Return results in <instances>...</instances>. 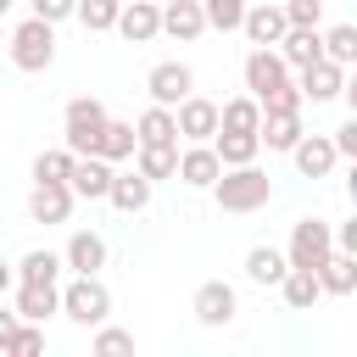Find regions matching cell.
I'll return each instance as SVG.
<instances>
[{"label": "cell", "mask_w": 357, "mask_h": 357, "mask_svg": "<svg viewBox=\"0 0 357 357\" xmlns=\"http://www.w3.org/2000/svg\"><path fill=\"white\" fill-rule=\"evenodd\" d=\"M134 139L139 145H178V123H173V106H145L139 117H134Z\"/></svg>", "instance_id": "obj_23"}, {"label": "cell", "mask_w": 357, "mask_h": 357, "mask_svg": "<svg viewBox=\"0 0 357 357\" xmlns=\"http://www.w3.org/2000/svg\"><path fill=\"white\" fill-rule=\"evenodd\" d=\"M61 312L78 324V329H95L112 318V290L100 273H73V284L61 290Z\"/></svg>", "instance_id": "obj_4"}, {"label": "cell", "mask_w": 357, "mask_h": 357, "mask_svg": "<svg viewBox=\"0 0 357 357\" xmlns=\"http://www.w3.org/2000/svg\"><path fill=\"white\" fill-rule=\"evenodd\" d=\"M134 145H139V139H134V123L106 117V128H100V139H95V156H106V162L117 167V162H128V156H134Z\"/></svg>", "instance_id": "obj_26"}, {"label": "cell", "mask_w": 357, "mask_h": 357, "mask_svg": "<svg viewBox=\"0 0 357 357\" xmlns=\"http://www.w3.org/2000/svg\"><path fill=\"white\" fill-rule=\"evenodd\" d=\"M284 268H290V262H284L279 245H251V251H245V279H251V284H279Z\"/></svg>", "instance_id": "obj_29"}, {"label": "cell", "mask_w": 357, "mask_h": 357, "mask_svg": "<svg viewBox=\"0 0 357 357\" xmlns=\"http://www.w3.org/2000/svg\"><path fill=\"white\" fill-rule=\"evenodd\" d=\"M324 56H329L335 67H351V61H357V28H351V22H335V28L324 33Z\"/></svg>", "instance_id": "obj_33"}, {"label": "cell", "mask_w": 357, "mask_h": 357, "mask_svg": "<svg viewBox=\"0 0 357 357\" xmlns=\"http://www.w3.org/2000/svg\"><path fill=\"white\" fill-rule=\"evenodd\" d=\"M173 123H178V139H190V145H201V139H212L218 134V100H206V95H184L178 106H173Z\"/></svg>", "instance_id": "obj_10"}, {"label": "cell", "mask_w": 357, "mask_h": 357, "mask_svg": "<svg viewBox=\"0 0 357 357\" xmlns=\"http://www.w3.org/2000/svg\"><path fill=\"white\" fill-rule=\"evenodd\" d=\"M6 11H11V0H0V17H6Z\"/></svg>", "instance_id": "obj_45"}, {"label": "cell", "mask_w": 357, "mask_h": 357, "mask_svg": "<svg viewBox=\"0 0 357 357\" xmlns=\"http://www.w3.org/2000/svg\"><path fill=\"white\" fill-rule=\"evenodd\" d=\"M335 251V223H324V218H296V229H290V245H284V262L290 268H318L324 257Z\"/></svg>", "instance_id": "obj_5"}, {"label": "cell", "mask_w": 357, "mask_h": 357, "mask_svg": "<svg viewBox=\"0 0 357 357\" xmlns=\"http://www.w3.org/2000/svg\"><path fill=\"white\" fill-rule=\"evenodd\" d=\"M17 324H22V318H17V312H6V307H0V351H6V340H11V335H17Z\"/></svg>", "instance_id": "obj_43"}, {"label": "cell", "mask_w": 357, "mask_h": 357, "mask_svg": "<svg viewBox=\"0 0 357 357\" xmlns=\"http://www.w3.org/2000/svg\"><path fill=\"white\" fill-rule=\"evenodd\" d=\"M106 106L95 100V95H73L67 106H61V145L73 151V156H89L95 151V139H100V128H106Z\"/></svg>", "instance_id": "obj_3"}, {"label": "cell", "mask_w": 357, "mask_h": 357, "mask_svg": "<svg viewBox=\"0 0 357 357\" xmlns=\"http://www.w3.org/2000/svg\"><path fill=\"white\" fill-rule=\"evenodd\" d=\"M11 284H17V273H11V262H0V296H6Z\"/></svg>", "instance_id": "obj_44"}, {"label": "cell", "mask_w": 357, "mask_h": 357, "mask_svg": "<svg viewBox=\"0 0 357 357\" xmlns=\"http://www.w3.org/2000/svg\"><path fill=\"white\" fill-rule=\"evenodd\" d=\"M284 156L296 162V173H301V178H329V173H335V162H340V156H335V145H329V134H301Z\"/></svg>", "instance_id": "obj_13"}, {"label": "cell", "mask_w": 357, "mask_h": 357, "mask_svg": "<svg viewBox=\"0 0 357 357\" xmlns=\"http://www.w3.org/2000/svg\"><path fill=\"white\" fill-rule=\"evenodd\" d=\"M212 151H218V162H223V167H240V162H257L262 139H257V134H234V128H218V134H212Z\"/></svg>", "instance_id": "obj_27"}, {"label": "cell", "mask_w": 357, "mask_h": 357, "mask_svg": "<svg viewBox=\"0 0 357 357\" xmlns=\"http://www.w3.org/2000/svg\"><path fill=\"white\" fill-rule=\"evenodd\" d=\"M257 123H262V106H257V95H234V100H223V106H218V128L257 134Z\"/></svg>", "instance_id": "obj_30"}, {"label": "cell", "mask_w": 357, "mask_h": 357, "mask_svg": "<svg viewBox=\"0 0 357 357\" xmlns=\"http://www.w3.org/2000/svg\"><path fill=\"white\" fill-rule=\"evenodd\" d=\"M17 318L28 324H45L50 312H61V284H45V279H17V301H11Z\"/></svg>", "instance_id": "obj_14"}, {"label": "cell", "mask_w": 357, "mask_h": 357, "mask_svg": "<svg viewBox=\"0 0 357 357\" xmlns=\"http://www.w3.org/2000/svg\"><path fill=\"white\" fill-rule=\"evenodd\" d=\"M134 167H139L151 184H162V178L178 173V145H134Z\"/></svg>", "instance_id": "obj_28"}, {"label": "cell", "mask_w": 357, "mask_h": 357, "mask_svg": "<svg viewBox=\"0 0 357 357\" xmlns=\"http://www.w3.org/2000/svg\"><path fill=\"white\" fill-rule=\"evenodd\" d=\"M6 50H11V67L17 73H45L56 61V22H45V17L17 22L11 39H6Z\"/></svg>", "instance_id": "obj_2"}, {"label": "cell", "mask_w": 357, "mask_h": 357, "mask_svg": "<svg viewBox=\"0 0 357 357\" xmlns=\"http://www.w3.org/2000/svg\"><path fill=\"white\" fill-rule=\"evenodd\" d=\"M112 28H117L128 45H151V39L162 33V6H156V0H123Z\"/></svg>", "instance_id": "obj_12"}, {"label": "cell", "mask_w": 357, "mask_h": 357, "mask_svg": "<svg viewBox=\"0 0 357 357\" xmlns=\"http://www.w3.org/2000/svg\"><path fill=\"white\" fill-rule=\"evenodd\" d=\"M257 106H262V112H301V89H296V78H290V84H279V89H268Z\"/></svg>", "instance_id": "obj_39"}, {"label": "cell", "mask_w": 357, "mask_h": 357, "mask_svg": "<svg viewBox=\"0 0 357 357\" xmlns=\"http://www.w3.org/2000/svg\"><path fill=\"white\" fill-rule=\"evenodd\" d=\"M190 89H195V73H190L184 61H156V67L145 73V95H151L156 106H178Z\"/></svg>", "instance_id": "obj_11"}, {"label": "cell", "mask_w": 357, "mask_h": 357, "mask_svg": "<svg viewBox=\"0 0 357 357\" xmlns=\"http://www.w3.org/2000/svg\"><path fill=\"white\" fill-rule=\"evenodd\" d=\"M212 201H218L223 212H257V206H268V201H273V178H268L257 162L223 167V173L212 178Z\"/></svg>", "instance_id": "obj_1"}, {"label": "cell", "mask_w": 357, "mask_h": 357, "mask_svg": "<svg viewBox=\"0 0 357 357\" xmlns=\"http://www.w3.org/2000/svg\"><path fill=\"white\" fill-rule=\"evenodd\" d=\"M28 6H33V17H45V22H67L78 0H28Z\"/></svg>", "instance_id": "obj_41"}, {"label": "cell", "mask_w": 357, "mask_h": 357, "mask_svg": "<svg viewBox=\"0 0 357 357\" xmlns=\"http://www.w3.org/2000/svg\"><path fill=\"white\" fill-rule=\"evenodd\" d=\"M162 33H173L178 45H195V39L206 33L201 0H167V6H162Z\"/></svg>", "instance_id": "obj_19"}, {"label": "cell", "mask_w": 357, "mask_h": 357, "mask_svg": "<svg viewBox=\"0 0 357 357\" xmlns=\"http://www.w3.org/2000/svg\"><path fill=\"white\" fill-rule=\"evenodd\" d=\"M117 6H123V0H78V6H73V17H78L89 33H106V28L117 22Z\"/></svg>", "instance_id": "obj_34"}, {"label": "cell", "mask_w": 357, "mask_h": 357, "mask_svg": "<svg viewBox=\"0 0 357 357\" xmlns=\"http://www.w3.org/2000/svg\"><path fill=\"white\" fill-rule=\"evenodd\" d=\"M67 173H73V151H67V145L33 156V178H67Z\"/></svg>", "instance_id": "obj_36"}, {"label": "cell", "mask_w": 357, "mask_h": 357, "mask_svg": "<svg viewBox=\"0 0 357 357\" xmlns=\"http://www.w3.org/2000/svg\"><path fill=\"white\" fill-rule=\"evenodd\" d=\"M284 22L290 28H318L324 22V0H284Z\"/></svg>", "instance_id": "obj_38"}, {"label": "cell", "mask_w": 357, "mask_h": 357, "mask_svg": "<svg viewBox=\"0 0 357 357\" xmlns=\"http://www.w3.org/2000/svg\"><path fill=\"white\" fill-rule=\"evenodd\" d=\"M329 145H335V156H357V117H346V123L329 134Z\"/></svg>", "instance_id": "obj_40"}, {"label": "cell", "mask_w": 357, "mask_h": 357, "mask_svg": "<svg viewBox=\"0 0 357 357\" xmlns=\"http://www.w3.org/2000/svg\"><path fill=\"white\" fill-rule=\"evenodd\" d=\"M190 312H195V324H206V329H223V324H234V312H240V290H234L229 279H206V284L195 290Z\"/></svg>", "instance_id": "obj_6"}, {"label": "cell", "mask_w": 357, "mask_h": 357, "mask_svg": "<svg viewBox=\"0 0 357 357\" xmlns=\"http://www.w3.org/2000/svg\"><path fill=\"white\" fill-rule=\"evenodd\" d=\"M73 190H67V178H33V190H28V218L33 223H67L73 218Z\"/></svg>", "instance_id": "obj_8"}, {"label": "cell", "mask_w": 357, "mask_h": 357, "mask_svg": "<svg viewBox=\"0 0 357 357\" xmlns=\"http://www.w3.org/2000/svg\"><path fill=\"white\" fill-rule=\"evenodd\" d=\"M106 184H112V162L106 156H73V173H67V190L78 201H106Z\"/></svg>", "instance_id": "obj_16"}, {"label": "cell", "mask_w": 357, "mask_h": 357, "mask_svg": "<svg viewBox=\"0 0 357 357\" xmlns=\"http://www.w3.org/2000/svg\"><path fill=\"white\" fill-rule=\"evenodd\" d=\"M335 251H357V218H346V223L335 229Z\"/></svg>", "instance_id": "obj_42"}, {"label": "cell", "mask_w": 357, "mask_h": 357, "mask_svg": "<svg viewBox=\"0 0 357 357\" xmlns=\"http://www.w3.org/2000/svg\"><path fill=\"white\" fill-rule=\"evenodd\" d=\"M6 351H11V357H39V351H45V329L22 318V324H17V335L6 340Z\"/></svg>", "instance_id": "obj_35"}, {"label": "cell", "mask_w": 357, "mask_h": 357, "mask_svg": "<svg viewBox=\"0 0 357 357\" xmlns=\"http://www.w3.org/2000/svg\"><path fill=\"white\" fill-rule=\"evenodd\" d=\"M290 22H284V6H245V17H240V33L251 39V45H279V33H284Z\"/></svg>", "instance_id": "obj_20"}, {"label": "cell", "mask_w": 357, "mask_h": 357, "mask_svg": "<svg viewBox=\"0 0 357 357\" xmlns=\"http://www.w3.org/2000/svg\"><path fill=\"white\" fill-rule=\"evenodd\" d=\"M11 273H17V279H45V284H56V279H61V257L33 245V251H22V262H17Z\"/></svg>", "instance_id": "obj_31"}, {"label": "cell", "mask_w": 357, "mask_h": 357, "mask_svg": "<svg viewBox=\"0 0 357 357\" xmlns=\"http://www.w3.org/2000/svg\"><path fill=\"white\" fill-rule=\"evenodd\" d=\"M61 268H73V273H100V268H106V240H100L95 229H73L67 245H61Z\"/></svg>", "instance_id": "obj_18"}, {"label": "cell", "mask_w": 357, "mask_h": 357, "mask_svg": "<svg viewBox=\"0 0 357 357\" xmlns=\"http://www.w3.org/2000/svg\"><path fill=\"white\" fill-rule=\"evenodd\" d=\"M290 78H296V89H301V100H312V106H324V100H335V95L346 89V67H335L329 56H318V61H307V67H296Z\"/></svg>", "instance_id": "obj_7"}, {"label": "cell", "mask_w": 357, "mask_h": 357, "mask_svg": "<svg viewBox=\"0 0 357 357\" xmlns=\"http://www.w3.org/2000/svg\"><path fill=\"white\" fill-rule=\"evenodd\" d=\"M0 45H6V33H0Z\"/></svg>", "instance_id": "obj_46"}, {"label": "cell", "mask_w": 357, "mask_h": 357, "mask_svg": "<svg viewBox=\"0 0 357 357\" xmlns=\"http://www.w3.org/2000/svg\"><path fill=\"white\" fill-rule=\"evenodd\" d=\"M223 173V162H218V151H212V139H201V145H184L178 151V184H190V190H212V178Z\"/></svg>", "instance_id": "obj_15"}, {"label": "cell", "mask_w": 357, "mask_h": 357, "mask_svg": "<svg viewBox=\"0 0 357 357\" xmlns=\"http://www.w3.org/2000/svg\"><path fill=\"white\" fill-rule=\"evenodd\" d=\"M95 351H100V357L134 351V335H128V329H112V324H95Z\"/></svg>", "instance_id": "obj_37"}, {"label": "cell", "mask_w": 357, "mask_h": 357, "mask_svg": "<svg viewBox=\"0 0 357 357\" xmlns=\"http://www.w3.org/2000/svg\"><path fill=\"white\" fill-rule=\"evenodd\" d=\"M301 134H307L301 128V112H262V123H257V139L268 151H290Z\"/></svg>", "instance_id": "obj_24"}, {"label": "cell", "mask_w": 357, "mask_h": 357, "mask_svg": "<svg viewBox=\"0 0 357 357\" xmlns=\"http://www.w3.org/2000/svg\"><path fill=\"white\" fill-rule=\"evenodd\" d=\"M245 6H251V0H201V17H206V28H218V33H240Z\"/></svg>", "instance_id": "obj_32"}, {"label": "cell", "mask_w": 357, "mask_h": 357, "mask_svg": "<svg viewBox=\"0 0 357 357\" xmlns=\"http://www.w3.org/2000/svg\"><path fill=\"white\" fill-rule=\"evenodd\" d=\"M279 296H284V307H290V312H312V301L324 296V284H318V273H312V268H284Z\"/></svg>", "instance_id": "obj_25"}, {"label": "cell", "mask_w": 357, "mask_h": 357, "mask_svg": "<svg viewBox=\"0 0 357 357\" xmlns=\"http://www.w3.org/2000/svg\"><path fill=\"white\" fill-rule=\"evenodd\" d=\"M279 84H290V67H284V56L273 50V45H251V56H245V95H268V89H279Z\"/></svg>", "instance_id": "obj_9"}, {"label": "cell", "mask_w": 357, "mask_h": 357, "mask_svg": "<svg viewBox=\"0 0 357 357\" xmlns=\"http://www.w3.org/2000/svg\"><path fill=\"white\" fill-rule=\"evenodd\" d=\"M312 273H318L324 296H351L357 290V251H329Z\"/></svg>", "instance_id": "obj_21"}, {"label": "cell", "mask_w": 357, "mask_h": 357, "mask_svg": "<svg viewBox=\"0 0 357 357\" xmlns=\"http://www.w3.org/2000/svg\"><path fill=\"white\" fill-rule=\"evenodd\" d=\"M273 50H279V56H284V67L296 73V67H307V61H318V56H324V33H318V28H284Z\"/></svg>", "instance_id": "obj_22"}, {"label": "cell", "mask_w": 357, "mask_h": 357, "mask_svg": "<svg viewBox=\"0 0 357 357\" xmlns=\"http://www.w3.org/2000/svg\"><path fill=\"white\" fill-rule=\"evenodd\" d=\"M151 190H156V184H151V178H145L139 167H134V173H117V167H112V184H106V201H112L117 212H128V218H139V212L151 206Z\"/></svg>", "instance_id": "obj_17"}]
</instances>
